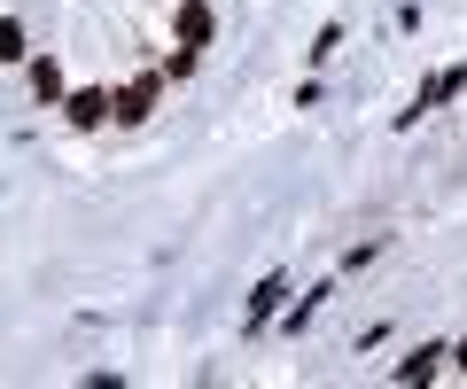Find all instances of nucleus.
Listing matches in <instances>:
<instances>
[{
    "mask_svg": "<svg viewBox=\"0 0 467 389\" xmlns=\"http://www.w3.org/2000/svg\"><path fill=\"white\" fill-rule=\"evenodd\" d=\"M460 86H467V70H460V63H451V70H436V78H429V86H420V94H413V109H405V125H413V118H429L436 102H451Z\"/></svg>",
    "mask_w": 467,
    "mask_h": 389,
    "instance_id": "nucleus-1",
    "label": "nucleus"
},
{
    "mask_svg": "<svg viewBox=\"0 0 467 389\" xmlns=\"http://www.w3.org/2000/svg\"><path fill=\"white\" fill-rule=\"evenodd\" d=\"M149 109H156V78H140V86H125V94L109 102V118H117V125H140Z\"/></svg>",
    "mask_w": 467,
    "mask_h": 389,
    "instance_id": "nucleus-2",
    "label": "nucleus"
},
{
    "mask_svg": "<svg viewBox=\"0 0 467 389\" xmlns=\"http://www.w3.org/2000/svg\"><path fill=\"white\" fill-rule=\"evenodd\" d=\"M202 39H211V8H202V0H187V8H180V55H195Z\"/></svg>",
    "mask_w": 467,
    "mask_h": 389,
    "instance_id": "nucleus-3",
    "label": "nucleus"
},
{
    "mask_svg": "<svg viewBox=\"0 0 467 389\" xmlns=\"http://www.w3.org/2000/svg\"><path fill=\"white\" fill-rule=\"evenodd\" d=\"M70 125H109V94H94V86H86V94H70Z\"/></svg>",
    "mask_w": 467,
    "mask_h": 389,
    "instance_id": "nucleus-4",
    "label": "nucleus"
},
{
    "mask_svg": "<svg viewBox=\"0 0 467 389\" xmlns=\"http://www.w3.org/2000/svg\"><path fill=\"white\" fill-rule=\"evenodd\" d=\"M288 296V281L281 272H265V281H257V296H250V320H273V304H281Z\"/></svg>",
    "mask_w": 467,
    "mask_h": 389,
    "instance_id": "nucleus-5",
    "label": "nucleus"
},
{
    "mask_svg": "<svg viewBox=\"0 0 467 389\" xmlns=\"http://www.w3.org/2000/svg\"><path fill=\"white\" fill-rule=\"evenodd\" d=\"M436 358H444V351H436V343H420V351L398 366V382H429V374H436Z\"/></svg>",
    "mask_w": 467,
    "mask_h": 389,
    "instance_id": "nucleus-6",
    "label": "nucleus"
},
{
    "mask_svg": "<svg viewBox=\"0 0 467 389\" xmlns=\"http://www.w3.org/2000/svg\"><path fill=\"white\" fill-rule=\"evenodd\" d=\"M32 86H39V94H47V102H55V94H63V70H55V55H39V63H32Z\"/></svg>",
    "mask_w": 467,
    "mask_h": 389,
    "instance_id": "nucleus-7",
    "label": "nucleus"
},
{
    "mask_svg": "<svg viewBox=\"0 0 467 389\" xmlns=\"http://www.w3.org/2000/svg\"><path fill=\"white\" fill-rule=\"evenodd\" d=\"M24 55H32V47H24V32H16L8 16H0V63H24Z\"/></svg>",
    "mask_w": 467,
    "mask_h": 389,
    "instance_id": "nucleus-8",
    "label": "nucleus"
},
{
    "mask_svg": "<svg viewBox=\"0 0 467 389\" xmlns=\"http://www.w3.org/2000/svg\"><path fill=\"white\" fill-rule=\"evenodd\" d=\"M451 366H460V374H467V343H460V351H451Z\"/></svg>",
    "mask_w": 467,
    "mask_h": 389,
    "instance_id": "nucleus-9",
    "label": "nucleus"
}]
</instances>
